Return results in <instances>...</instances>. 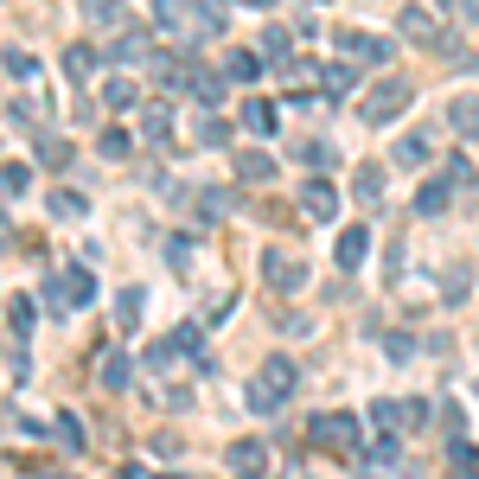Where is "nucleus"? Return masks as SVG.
I'll return each mask as SVG.
<instances>
[{
	"label": "nucleus",
	"mask_w": 479,
	"mask_h": 479,
	"mask_svg": "<svg viewBox=\"0 0 479 479\" xmlns=\"http://www.w3.org/2000/svg\"><path fill=\"white\" fill-rule=\"evenodd\" d=\"M185 14H192V0H154V26L160 32H179L185 39Z\"/></svg>",
	"instance_id": "obj_17"
},
{
	"label": "nucleus",
	"mask_w": 479,
	"mask_h": 479,
	"mask_svg": "<svg viewBox=\"0 0 479 479\" xmlns=\"http://www.w3.org/2000/svg\"><path fill=\"white\" fill-rule=\"evenodd\" d=\"M0 249H7V224H0Z\"/></svg>",
	"instance_id": "obj_43"
},
{
	"label": "nucleus",
	"mask_w": 479,
	"mask_h": 479,
	"mask_svg": "<svg viewBox=\"0 0 479 479\" xmlns=\"http://www.w3.org/2000/svg\"><path fill=\"white\" fill-rule=\"evenodd\" d=\"M429 134H402V141H396V167H429Z\"/></svg>",
	"instance_id": "obj_25"
},
{
	"label": "nucleus",
	"mask_w": 479,
	"mask_h": 479,
	"mask_svg": "<svg viewBox=\"0 0 479 479\" xmlns=\"http://www.w3.org/2000/svg\"><path fill=\"white\" fill-rule=\"evenodd\" d=\"M84 14H90L96 26H115V20H122V0H84Z\"/></svg>",
	"instance_id": "obj_33"
},
{
	"label": "nucleus",
	"mask_w": 479,
	"mask_h": 479,
	"mask_svg": "<svg viewBox=\"0 0 479 479\" xmlns=\"http://www.w3.org/2000/svg\"><path fill=\"white\" fill-rule=\"evenodd\" d=\"M7 320H14V339H26V332H32V320H39V301H32V294H14Z\"/></svg>",
	"instance_id": "obj_28"
},
{
	"label": "nucleus",
	"mask_w": 479,
	"mask_h": 479,
	"mask_svg": "<svg viewBox=\"0 0 479 479\" xmlns=\"http://www.w3.org/2000/svg\"><path fill=\"white\" fill-rule=\"evenodd\" d=\"M441 179H447V185H466V179H473V160H466V154H447Z\"/></svg>",
	"instance_id": "obj_34"
},
{
	"label": "nucleus",
	"mask_w": 479,
	"mask_h": 479,
	"mask_svg": "<svg viewBox=\"0 0 479 479\" xmlns=\"http://www.w3.org/2000/svg\"><path fill=\"white\" fill-rule=\"evenodd\" d=\"M96 384H103V390H128V384H134V358H128V352H103V358H96Z\"/></svg>",
	"instance_id": "obj_12"
},
{
	"label": "nucleus",
	"mask_w": 479,
	"mask_h": 479,
	"mask_svg": "<svg viewBox=\"0 0 479 479\" xmlns=\"http://www.w3.org/2000/svg\"><path fill=\"white\" fill-rule=\"evenodd\" d=\"M332 45H339V58H365V64H384V58H390V39H371V32H358V26L332 32Z\"/></svg>",
	"instance_id": "obj_7"
},
{
	"label": "nucleus",
	"mask_w": 479,
	"mask_h": 479,
	"mask_svg": "<svg viewBox=\"0 0 479 479\" xmlns=\"http://www.w3.org/2000/svg\"><path fill=\"white\" fill-rule=\"evenodd\" d=\"M301 212H307L313 224H332V218H339V185L307 179V185H301Z\"/></svg>",
	"instance_id": "obj_8"
},
{
	"label": "nucleus",
	"mask_w": 479,
	"mask_h": 479,
	"mask_svg": "<svg viewBox=\"0 0 479 479\" xmlns=\"http://www.w3.org/2000/svg\"><path fill=\"white\" fill-rule=\"evenodd\" d=\"M173 339H179V346H185V352H198V346H204V326H198V320H192V326H179V332H173Z\"/></svg>",
	"instance_id": "obj_39"
},
{
	"label": "nucleus",
	"mask_w": 479,
	"mask_h": 479,
	"mask_svg": "<svg viewBox=\"0 0 479 479\" xmlns=\"http://www.w3.org/2000/svg\"><path fill=\"white\" fill-rule=\"evenodd\" d=\"M58 479H64V473H58Z\"/></svg>",
	"instance_id": "obj_45"
},
{
	"label": "nucleus",
	"mask_w": 479,
	"mask_h": 479,
	"mask_svg": "<svg viewBox=\"0 0 479 479\" xmlns=\"http://www.w3.org/2000/svg\"><path fill=\"white\" fill-rule=\"evenodd\" d=\"M307 441H313V447H339V454H358V447H365L352 409H320V416L307 422Z\"/></svg>",
	"instance_id": "obj_4"
},
{
	"label": "nucleus",
	"mask_w": 479,
	"mask_h": 479,
	"mask_svg": "<svg viewBox=\"0 0 479 479\" xmlns=\"http://www.w3.org/2000/svg\"><path fill=\"white\" fill-rule=\"evenodd\" d=\"M262 466H268V447H262V441H237V447H230V473H237V479H249V473H262Z\"/></svg>",
	"instance_id": "obj_14"
},
{
	"label": "nucleus",
	"mask_w": 479,
	"mask_h": 479,
	"mask_svg": "<svg viewBox=\"0 0 479 479\" xmlns=\"http://www.w3.org/2000/svg\"><path fill=\"white\" fill-rule=\"evenodd\" d=\"M32 154L39 167H71V141H58V134H32Z\"/></svg>",
	"instance_id": "obj_19"
},
{
	"label": "nucleus",
	"mask_w": 479,
	"mask_h": 479,
	"mask_svg": "<svg viewBox=\"0 0 479 479\" xmlns=\"http://www.w3.org/2000/svg\"><path fill=\"white\" fill-rule=\"evenodd\" d=\"M294 384H301V371H294V358H262V371L249 377V390H243V402L256 409V416H276V409L294 396Z\"/></svg>",
	"instance_id": "obj_1"
},
{
	"label": "nucleus",
	"mask_w": 479,
	"mask_h": 479,
	"mask_svg": "<svg viewBox=\"0 0 479 479\" xmlns=\"http://www.w3.org/2000/svg\"><path fill=\"white\" fill-rule=\"evenodd\" d=\"M466 20H479V0H466Z\"/></svg>",
	"instance_id": "obj_41"
},
{
	"label": "nucleus",
	"mask_w": 479,
	"mask_h": 479,
	"mask_svg": "<svg viewBox=\"0 0 479 479\" xmlns=\"http://www.w3.org/2000/svg\"><path fill=\"white\" fill-rule=\"evenodd\" d=\"M141 307H148V294H141V288H122V294H115V320H122V332L141 326Z\"/></svg>",
	"instance_id": "obj_22"
},
{
	"label": "nucleus",
	"mask_w": 479,
	"mask_h": 479,
	"mask_svg": "<svg viewBox=\"0 0 479 479\" xmlns=\"http://www.w3.org/2000/svg\"><path fill=\"white\" fill-rule=\"evenodd\" d=\"M447 122H454L460 134H479V96H454V103H447Z\"/></svg>",
	"instance_id": "obj_26"
},
{
	"label": "nucleus",
	"mask_w": 479,
	"mask_h": 479,
	"mask_svg": "<svg viewBox=\"0 0 479 479\" xmlns=\"http://www.w3.org/2000/svg\"><path fill=\"white\" fill-rule=\"evenodd\" d=\"M167 479H173V473H167Z\"/></svg>",
	"instance_id": "obj_44"
},
{
	"label": "nucleus",
	"mask_w": 479,
	"mask_h": 479,
	"mask_svg": "<svg viewBox=\"0 0 479 479\" xmlns=\"http://www.w3.org/2000/svg\"><path fill=\"white\" fill-rule=\"evenodd\" d=\"M384 352H390V358H409L416 346H409V332H390V339H384Z\"/></svg>",
	"instance_id": "obj_40"
},
{
	"label": "nucleus",
	"mask_w": 479,
	"mask_h": 479,
	"mask_svg": "<svg viewBox=\"0 0 479 479\" xmlns=\"http://www.w3.org/2000/svg\"><path fill=\"white\" fill-rule=\"evenodd\" d=\"M371 422H377L384 435H396V429H402V409H396V402H377V409H371Z\"/></svg>",
	"instance_id": "obj_36"
},
{
	"label": "nucleus",
	"mask_w": 479,
	"mask_h": 479,
	"mask_svg": "<svg viewBox=\"0 0 479 479\" xmlns=\"http://www.w3.org/2000/svg\"><path fill=\"white\" fill-rule=\"evenodd\" d=\"M96 301V276L77 262V268H58V276L45 282V307L51 313H77V307H90Z\"/></svg>",
	"instance_id": "obj_3"
},
{
	"label": "nucleus",
	"mask_w": 479,
	"mask_h": 479,
	"mask_svg": "<svg viewBox=\"0 0 479 479\" xmlns=\"http://www.w3.org/2000/svg\"><path fill=\"white\" fill-rule=\"evenodd\" d=\"M352 192H358V204H384V167H358Z\"/></svg>",
	"instance_id": "obj_20"
},
{
	"label": "nucleus",
	"mask_w": 479,
	"mask_h": 479,
	"mask_svg": "<svg viewBox=\"0 0 479 479\" xmlns=\"http://www.w3.org/2000/svg\"><path fill=\"white\" fill-rule=\"evenodd\" d=\"M243 7H276V0H243Z\"/></svg>",
	"instance_id": "obj_42"
},
{
	"label": "nucleus",
	"mask_w": 479,
	"mask_h": 479,
	"mask_svg": "<svg viewBox=\"0 0 479 479\" xmlns=\"http://www.w3.org/2000/svg\"><path fill=\"white\" fill-rule=\"evenodd\" d=\"M103 103L109 109H134V103H141V84H134V77H109L103 84Z\"/></svg>",
	"instance_id": "obj_24"
},
{
	"label": "nucleus",
	"mask_w": 479,
	"mask_h": 479,
	"mask_svg": "<svg viewBox=\"0 0 479 479\" xmlns=\"http://www.w3.org/2000/svg\"><path fill=\"white\" fill-rule=\"evenodd\" d=\"M224 77H230V84H256V77H262V58H256V51H230V58H224Z\"/></svg>",
	"instance_id": "obj_21"
},
{
	"label": "nucleus",
	"mask_w": 479,
	"mask_h": 479,
	"mask_svg": "<svg viewBox=\"0 0 479 479\" xmlns=\"http://www.w3.org/2000/svg\"><path fill=\"white\" fill-rule=\"evenodd\" d=\"M224 84H230V77L204 71V64H185V96H198L204 109H218V103H224Z\"/></svg>",
	"instance_id": "obj_9"
},
{
	"label": "nucleus",
	"mask_w": 479,
	"mask_h": 479,
	"mask_svg": "<svg viewBox=\"0 0 479 479\" xmlns=\"http://www.w3.org/2000/svg\"><path fill=\"white\" fill-rule=\"evenodd\" d=\"M167 134H173V109L167 103H141V141L148 148H167Z\"/></svg>",
	"instance_id": "obj_13"
},
{
	"label": "nucleus",
	"mask_w": 479,
	"mask_h": 479,
	"mask_svg": "<svg viewBox=\"0 0 479 479\" xmlns=\"http://www.w3.org/2000/svg\"><path fill=\"white\" fill-rule=\"evenodd\" d=\"M51 218H84V192H51Z\"/></svg>",
	"instance_id": "obj_32"
},
{
	"label": "nucleus",
	"mask_w": 479,
	"mask_h": 479,
	"mask_svg": "<svg viewBox=\"0 0 479 479\" xmlns=\"http://www.w3.org/2000/svg\"><path fill=\"white\" fill-rule=\"evenodd\" d=\"M51 429H58V441H64V447H84V422H77V416H58Z\"/></svg>",
	"instance_id": "obj_37"
},
{
	"label": "nucleus",
	"mask_w": 479,
	"mask_h": 479,
	"mask_svg": "<svg viewBox=\"0 0 479 479\" xmlns=\"http://www.w3.org/2000/svg\"><path fill=\"white\" fill-rule=\"evenodd\" d=\"M192 134H198V148H224V141H230V128H224L218 115H204V122H198Z\"/></svg>",
	"instance_id": "obj_31"
},
{
	"label": "nucleus",
	"mask_w": 479,
	"mask_h": 479,
	"mask_svg": "<svg viewBox=\"0 0 479 479\" xmlns=\"http://www.w3.org/2000/svg\"><path fill=\"white\" fill-rule=\"evenodd\" d=\"M7 71H14V77H39V58H32V51H7Z\"/></svg>",
	"instance_id": "obj_38"
},
{
	"label": "nucleus",
	"mask_w": 479,
	"mask_h": 479,
	"mask_svg": "<svg viewBox=\"0 0 479 479\" xmlns=\"http://www.w3.org/2000/svg\"><path fill=\"white\" fill-rule=\"evenodd\" d=\"M243 128H249V134H276V103L249 96V103H243Z\"/></svg>",
	"instance_id": "obj_23"
},
{
	"label": "nucleus",
	"mask_w": 479,
	"mask_h": 479,
	"mask_svg": "<svg viewBox=\"0 0 479 479\" xmlns=\"http://www.w3.org/2000/svg\"><path fill=\"white\" fill-rule=\"evenodd\" d=\"M396 26H402V39H409V45L447 51V39H441V26H435V14H429V7H402V14H396Z\"/></svg>",
	"instance_id": "obj_6"
},
{
	"label": "nucleus",
	"mask_w": 479,
	"mask_h": 479,
	"mask_svg": "<svg viewBox=\"0 0 479 479\" xmlns=\"http://www.w3.org/2000/svg\"><path fill=\"white\" fill-rule=\"evenodd\" d=\"M32 185V167H20V160H7V167H0V192H7V198H20Z\"/></svg>",
	"instance_id": "obj_30"
},
{
	"label": "nucleus",
	"mask_w": 479,
	"mask_h": 479,
	"mask_svg": "<svg viewBox=\"0 0 479 479\" xmlns=\"http://www.w3.org/2000/svg\"><path fill=\"white\" fill-rule=\"evenodd\" d=\"M218 32H224V7H218V0H192L185 39H218Z\"/></svg>",
	"instance_id": "obj_10"
},
{
	"label": "nucleus",
	"mask_w": 479,
	"mask_h": 479,
	"mask_svg": "<svg viewBox=\"0 0 479 479\" xmlns=\"http://www.w3.org/2000/svg\"><path fill=\"white\" fill-rule=\"evenodd\" d=\"M262 282L276 294H301L307 288V262L294 249H262Z\"/></svg>",
	"instance_id": "obj_5"
},
{
	"label": "nucleus",
	"mask_w": 479,
	"mask_h": 479,
	"mask_svg": "<svg viewBox=\"0 0 479 479\" xmlns=\"http://www.w3.org/2000/svg\"><path fill=\"white\" fill-rule=\"evenodd\" d=\"M447 198H454V185L435 173V179L422 185V198H416V212H422V218H441V212H447Z\"/></svg>",
	"instance_id": "obj_18"
},
{
	"label": "nucleus",
	"mask_w": 479,
	"mask_h": 479,
	"mask_svg": "<svg viewBox=\"0 0 479 479\" xmlns=\"http://www.w3.org/2000/svg\"><path fill=\"white\" fill-rule=\"evenodd\" d=\"M96 148H103V160H128V154H134L128 128H103V141H96Z\"/></svg>",
	"instance_id": "obj_29"
},
{
	"label": "nucleus",
	"mask_w": 479,
	"mask_h": 479,
	"mask_svg": "<svg viewBox=\"0 0 479 479\" xmlns=\"http://www.w3.org/2000/svg\"><path fill=\"white\" fill-rule=\"evenodd\" d=\"M237 179L268 185V179H276V160H268V154H256V148H243V154H237Z\"/></svg>",
	"instance_id": "obj_15"
},
{
	"label": "nucleus",
	"mask_w": 479,
	"mask_h": 479,
	"mask_svg": "<svg viewBox=\"0 0 479 479\" xmlns=\"http://www.w3.org/2000/svg\"><path fill=\"white\" fill-rule=\"evenodd\" d=\"M288 84H320V64L313 58H288Z\"/></svg>",
	"instance_id": "obj_35"
},
{
	"label": "nucleus",
	"mask_w": 479,
	"mask_h": 479,
	"mask_svg": "<svg viewBox=\"0 0 479 479\" xmlns=\"http://www.w3.org/2000/svg\"><path fill=\"white\" fill-rule=\"evenodd\" d=\"M409 103H416V84H409V77H384V84H371V90L358 96V122L384 128V122H396Z\"/></svg>",
	"instance_id": "obj_2"
},
{
	"label": "nucleus",
	"mask_w": 479,
	"mask_h": 479,
	"mask_svg": "<svg viewBox=\"0 0 479 479\" xmlns=\"http://www.w3.org/2000/svg\"><path fill=\"white\" fill-rule=\"evenodd\" d=\"M332 256H339V276H352V268H358V262L371 256V230H358V224H352L346 237L332 243Z\"/></svg>",
	"instance_id": "obj_11"
},
{
	"label": "nucleus",
	"mask_w": 479,
	"mask_h": 479,
	"mask_svg": "<svg viewBox=\"0 0 479 479\" xmlns=\"http://www.w3.org/2000/svg\"><path fill=\"white\" fill-rule=\"evenodd\" d=\"M320 84H326V96H346L358 84V71H352V64H320Z\"/></svg>",
	"instance_id": "obj_27"
},
{
	"label": "nucleus",
	"mask_w": 479,
	"mask_h": 479,
	"mask_svg": "<svg viewBox=\"0 0 479 479\" xmlns=\"http://www.w3.org/2000/svg\"><path fill=\"white\" fill-rule=\"evenodd\" d=\"M90 71H96V45H71V51H64V77H71V84H90Z\"/></svg>",
	"instance_id": "obj_16"
}]
</instances>
